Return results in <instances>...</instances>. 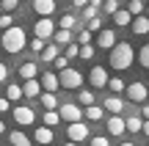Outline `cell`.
<instances>
[{
    "label": "cell",
    "mask_w": 149,
    "mask_h": 146,
    "mask_svg": "<svg viewBox=\"0 0 149 146\" xmlns=\"http://www.w3.org/2000/svg\"><path fill=\"white\" fill-rule=\"evenodd\" d=\"M14 121L22 124V127H31L33 121H36V116H33V110L28 108V105H17L14 108Z\"/></svg>",
    "instance_id": "obj_8"
},
{
    "label": "cell",
    "mask_w": 149,
    "mask_h": 146,
    "mask_svg": "<svg viewBox=\"0 0 149 146\" xmlns=\"http://www.w3.org/2000/svg\"><path fill=\"white\" fill-rule=\"evenodd\" d=\"M0 14H3V6H0Z\"/></svg>",
    "instance_id": "obj_54"
},
{
    "label": "cell",
    "mask_w": 149,
    "mask_h": 146,
    "mask_svg": "<svg viewBox=\"0 0 149 146\" xmlns=\"http://www.w3.org/2000/svg\"><path fill=\"white\" fill-rule=\"evenodd\" d=\"M77 58L91 61V58H94V47H91V44H80V55H77Z\"/></svg>",
    "instance_id": "obj_32"
},
{
    "label": "cell",
    "mask_w": 149,
    "mask_h": 146,
    "mask_svg": "<svg viewBox=\"0 0 149 146\" xmlns=\"http://www.w3.org/2000/svg\"><path fill=\"white\" fill-rule=\"evenodd\" d=\"M113 22H116L119 28H127L130 22H133V14H130L127 8H116L113 11Z\"/></svg>",
    "instance_id": "obj_19"
},
{
    "label": "cell",
    "mask_w": 149,
    "mask_h": 146,
    "mask_svg": "<svg viewBox=\"0 0 149 146\" xmlns=\"http://www.w3.org/2000/svg\"><path fill=\"white\" fill-rule=\"evenodd\" d=\"M88 30H97V33L102 30V19H100V17H91V19H88Z\"/></svg>",
    "instance_id": "obj_39"
},
{
    "label": "cell",
    "mask_w": 149,
    "mask_h": 146,
    "mask_svg": "<svg viewBox=\"0 0 149 146\" xmlns=\"http://www.w3.org/2000/svg\"><path fill=\"white\" fill-rule=\"evenodd\" d=\"M39 102L44 105V110H58V97H55V91H42L39 94Z\"/></svg>",
    "instance_id": "obj_16"
},
{
    "label": "cell",
    "mask_w": 149,
    "mask_h": 146,
    "mask_svg": "<svg viewBox=\"0 0 149 146\" xmlns=\"http://www.w3.org/2000/svg\"><path fill=\"white\" fill-rule=\"evenodd\" d=\"M97 11H100V8H94V6H86V8H83V17H86V19H91V17H97Z\"/></svg>",
    "instance_id": "obj_42"
},
{
    "label": "cell",
    "mask_w": 149,
    "mask_h": 146,
    "mask_svg": "<svg viewBox=\"0 0 149 146\" xmlns=\"http://www.w3.org/2000/svg\"><path fill=\"white\" fill-rule=\"evenodd\" d=\"M141 116H144V119H149V105H144V110H141Z\"/></svg>",
    "instance_id": "obj_49"
},
{
    "label": "cell",
    "mask_w": 149,
    "mask_h": 146,
    "mask_svg": "<svg viewBox=\"0 0 149 146\" xmlns=\"http://www.w3.org/2000/svg\"><path fill=\"white\" fill-rule=\"evenodd\" d=\"M66 138H69V141H74V143L86 141V138H88V124H86L83 119H80V121H72V124L66 127Z\"/></svg>",
    "instance_id": "obj_4"
},
{
    "label": "cell",
    "mask_w": 149,
    "mask_h": 146,
    "mask_svg": "<svg viewBox=\"0 0 149 146\" xmlns=\"http://www.w3.org/2000/svg\"><path fill=\"white\" fill-rule=\"evenodd\" d=\"M141 132H144V135H149V119H144V130H141Z\"/></svg>",
    "instance_id": "obj_48"
},
{
    "label": "cell",
    "mask_w": 149,
    "mask_h": 146,
    "mask_svg": "<svg viewBox=\"0 0 149 146\" xmlns=\"http://www.w3.org/2000/svg\"><path fill=\"white\" fill-rule=\"evenodd\" d=\"M31 50H33V53H42V50H44V39H31Z\"/></svg>",
    "instance_id": "obj_40"
},
{
    "label": "cell",
    "mask_w": 149,
    "mask_h": 146,
    "mask_svg": "<svg viewBox=\"0 0 149 146\" xmlns=\"http://www.w3.org/2000/svg\"><path fill=\"white\" fill-rule=\"evenodd\" d=\"M74 6H77V8H86V6H88V0H72Z\"/></svg>",
    "instance_id": "obj_46"
},
{
    "label": "cell",
    "mask_w": 149,
    "mask_h": 146,
    "mask_svg": "<svg viewBox=\"0 0 149 146\" xmlns=\"http://www.w3.org/2000/svg\"><path fill=\"white\" fill-rule=\"evenodd\" d=\"M77 44H91V30L88 28H83V30L77 33Z\"/></svg>",
    "instance_id": "obj_36"
},
{
    "label": "cell",
    "mask_w": 149,
    "mask_h": 146,
    "mask_svg": "<svg viewBox=\"0 0 149 146\" xmlns=\"http://www.w3.org/2000/svg\"><path fill=\"white\" fill-rule=\"evenodd\" d=\"M8 108H11V99H8V97H6V99L0 97V113H6V110H8Z\"/></svg>",
    "instance_id": "obj_44"
},
{
    "label": "cell",
    "mask_w": 149,
    "mask_h": 146,
    "mask_svg": "<svg viewBox=\"0 0 149 146\" xmlns=\"http://www.w3.org/2000/svg\"><path fill=\"white\" fill-rule=\"evenodd\" d=\"M8 141L14 143V146H33V141L25 135V132H19V130H17V132H11V135H8Z\"/></svg>",
    "instance_id": "obj_21"
},
{
    "label": "cell",
    "mask_w": 149,
    "mask_h": 146,
    "mask_svg": "<svg viewBox=\"0 0 149 146\" xmlns=\"http://www.w3.org/2000/svg\"><path fill=\"white\" fill-rule=\"evenodd\" d=\"M130 28H133V33H135V36H146V33H149V17H144V14L133 17Z\"/></svg>",
    "instance_id": "obj_11"
},
{
    "label": "cell",
    "mask_w": 149,
    "mask_h": 146,
    "mask_svg": "<svg viewBox=\"0 0 149 146\" xmlns=\"http://www.w3.org/2000/svg\"><path fill=\"white\" fill-rule=\"evenodd\" d=\"M108 88H111L113 94H122L127 86H124V80H122V77H111V80H108Z\"/></svg>",
    "instance_id": "obj_28"
},
{
    "label": "cell",
    "mask_w": 149,
    "mask_h": 146,
    "mask_svg": "<svg viewBox=\"0 0 149 146\" xmlns=\"http://www.w3.org/2000/svg\"><path fill=\"white\" fill-rule=\"evenodd\" d=\"M58 25H61V28H66V30H72V28L77 25V19H74L72 14H64V17H61V22H58Z\"/></svg>",
    "instance_id": "obj_33"
},
{
    "label": "cell",
    "mask_w": 149,
    "mask_h": 146,
    "mask_svg": "<svg viewBox=\"0 0 149 146\" xmlns=\"http://www.w3.org/2000/svg\"><path fill=\"white\" fill-rule=\"evenodd\" d=\"M58 113H61V121H66V124H72V121H80V119H83V110H80L77 105H72V102L58 105Z\"/></svg>",
    "instance_id": "obj_5"
},
{
    "label": "cell",
    "mask_w": 149,
    "mask_h": 146,
    "mask_svg": "<svg viewBox=\"0 0 149 146\" xmlns=\"http://www.w3.org/2000/svg\"><path fill=\"white\" fill-rule=\"evenodd\" d=\"M58 44H47V47H44L42 50V61H55V58H58Z\"/></svg>",
    "instance_id": "obj_25"
},
{
    "label": "cell",
    "mask_w": 149,
    "mask_h": 146,
    "mask_svg": "<svg viewBox=\"0 0 149 146\" xmlns=\"http://www.w3.org/2000/svg\"><path fill=\"white\" fill-rule=\"evenodd\" d=\"M0 143H3V138H0Z\"/></svg>",
    "instance_id": "obj_55"
},
{
    "label": "cell",
    "mask_w": 149,
    "mask_h": 146,
    "mask_svg": "<svg viewBox=\"0 0 149 146\" xmlns=\"http://www.w3.org/2000/svg\"><path fill=\"white\" fill-rule=\"evenodd\" d=\"M138 61H141L144 69H149V44H144V47L138 50Z\"/></svg>",
    "instance_id": "obj_31"
},
{
    "label": "cell",
    "mask_w": 149,
    "mask_h": 146,
    "mask_svg": "<svg viewBox=\"0 0 149 146\" xmlns=\"http://www.w3.org/2000/svg\"><path fill=\"white\" fill-rule=\"evenodd\" d=\"M105 110L108 113H122L124 110V99H119L116 94H111V97L105 99Z\"/></svg>",
    "instance_id": "obj_18"
},
{
    "label": "cell",
    "mask_w": 149,
    "mask_h": 146,
    "mask_svg": "<svg viewBox=\"0 0 149 146\" xmlns=\"http://www.w3.org/2000/svg\"><path fill=\"white\" fill-rule=\"evenodd\" d=\"M97 44H100L102 50H111L113 44H116V33H113L111 28H102V30H100V36H97Z\"/></svg>",
    "instance_id": "obj_13"
},
{
    "label": "cell",
    "mask_w": 149,
    "mask_h": 146,
    "mask_svg": "<svg viewBox=\"0 0 149 146\" xmlns=\"http://www.w3.org/2000/svg\"><path fill=\"white\" fill-rule=\"evenodd\" d=\"M36 75H39V69H36L33 61H25V64L19 66V77L22 80H31V77H36Z\"/></svg>",
    "instance_id": "obj_20"
},
{
    "label": "cell",
    "mask_w": 149,
    "mask_h": 146,
    "mask_svg": "<svg viewBox=\"0 0 149 146\" xmlns=\"http://www.w3.org/2000/svg\"><path fill=\"white\" fill-rule=\"evenodd\" d=\"M14 25V17L8 14V11H6V14H0V30H6V28H11Z\"/></svg>",
    "instance_id": "obj_34"
},
{
    "label": "cell",
    "mask_w": 149,
    "mask_h": 146,
    "mask_svg": "<svg viewBox=\"0 0 149 146\" xmlns=\"http://www.w3.org/2000/svg\"><path fill=\"white\" fill-rule=\"evenodd\" d=\"M102 3L105 0H88V6H94V8H102Z\"/></svg>",
    "instance_id": "obj_47"
},
{
    "label": "cell",
    "mask_w": 149,
    "mask_h": 146,
    "mask_svg": "<svg viewBox=\"0 0 149 146\" xmlns=\"http://www.w3.org/2000/svg\"><path fill=\"white\" fill-rule=\"evenodd\" d=\"M6 97H8V99H22V86H17V83H11V86L6 88Z\"/></svg>",
    "instance_id": "obj_29"
},
{
    "label": "cell",
    "mask_w": 149,
    "mask_h": 146,
    "mask_svg": "<svg viewBox=\"0 0 149 146\" xmlns=\"http://www.w3.org/2000/svg\"><path fill=\"white\" fill-rule=\"evenodd\" d=\"M133 58H135V53H133V44L130 42H116L111 47V66L113 69H119V72H124V69H130L133 66Z\"/></svg>",
    "instance_id": "obj_1"
},
{
    "label": "cell",
    "mask_w": 149,
    "mask_h": 146,
    "mask_svg": "<svg viewBox=\"0 0 149 146\" xmlns=\"http://www.w3.org/2000/svg\"><path fill=\"white\" fill-rule=\"evenodd\" d=\"M102 116H105V110H102L100 105H88V108H86V119L88 121H102Z\"/></svg>",
    "instance_id": "obj_22"
},
{
    "label": "cell",
    "mask_w": 149,
    "mask_h": 146,
    "mask_svg": "<svg viewBox=\"0 0 149 146\" xmlns=\"http://www.w3.org/2000/svg\"><path fill=\"white\" fill-rule=\"evenodd\" d=\"M119 146H135V143H119Z\"/></svg>",
    "instance_id": "obj_52"
},
{
    "label": "cell",
    "mask_w": 149,
    "mask_h": 146,
    "mask_svg": "<svg viewBox=\"0 0 149 146\" xmlns=\"http://www.w3.org/2000/svg\"><path fill=\"white\" fill-rule=\"evenodd\" d=\"M3 130H6V124H3V119H0V135H3Z\"/></svg>",
    "instance_id": "obj_50"
},
{
    "label": "cell",
    "mask_w": 149,
    "mask_h": 146,
    "mask_svg": "<svg viewBox=\"0 0 149 146\" xmlns=\"http://www.w3.org/2000/svg\"><path fill=\"white\" fill-rule=\"evenodd\" d=\"M64 146H77V143H74V141H66V143H64Z\"/></svg>",
    "instance_id": "obj_51"
},
{
    "label": "cell",
    "mask_w": 149,
    "mask_h": 146,
    "mask_svg": "<svg viewBox=\"0 0 149 146\" xmlns=\"http://www.w3.org/2000/svg\"><path fill=\"white\" fill-rule=\"evenodd\" d=\"M33 33H36L39 39H44V42H47V39H53V33H55L53 19H50V17H42V19L36 22V28H33Z\"/></svg>",
    "instance_id": "obj_7"
},
{
    "label": "cell",
    "mask_w": 149,
    "mask_h": 146,
    "mask_svg": "<svg viewBox=\"0 0 149 146\" xmlns=\"http://www.w3.org/2000/svg\"><path fill=\"white\" fill-rule=\"evenodd\" d=\"M144 14H146V17H149V6H146V11H144Z\"/></svg>",
    "instance_id": "obj_53"
},
{
    "label": "cell",
    "mask_w": 149,
    "mask_h": 146,
    "mask_svg": "<svg viewBox=\"0 0 149 146\" xmlns=\"http://www.w3.org/2000/svg\"><path fill=\"white\" fill-rule=\"evenodd\" d=\"M124 94H127V99H133V102H146L149 88L144 86V83H130V86L124 88Z\"/></svg>",
    "instance_id": "obj_6"
},
{
    "label": "cell",
    "mask_w": 149,
    "mask_h": 146,
    "mask_svg": "<svg viewBox=\"0 0 149 146\" xmlns=\"http://www.w3.org/2000/svg\"><path fill=\"white\" fill-rule=\"evenodd\" d=\"M64 55H66V58H77V55H80V44H72V42H69Z\"/></svg>",
    "instance_id": "obj_35"
},
{
    "label": "cell",
    "mask_w": 149,
    "mask_h": 146,
    "mask_svg": "<svg viewBox=\"0 0 149 146\" xmlns=\"http://www.w3.org/2000/svg\"><path fill=\"white\" fill-rule=\"evenodd\" d=\"M44 124L47 127H58L61 124V113L58 110H44Z\"/></svg>",
    "instance_id": "obj_23"
},
{
    "label": "cell",
    "mask_w": 149,
    "mask_h": 146,
    "mask_svg": "<svg viewBox=\"0 0 149 146\" xmlns=\"http://www.w3.org/2000/svg\"><path fill=\"white\" fill-rule=\"evenodd\" d=\"M116 8H119L116 0H105V3H102V11H105V14H111V17H113V11H116Z\"/></svg>",
    "instance_id": "obj_37"
},
{
    "label": "cell",
    "mask_w": 149,
    "mask_h": 146,
    "mask_svg": "<svg viewBox=\"0 0 149 146\" xmlns=\"http://www.w3.org/2000/svg\"><path fill=\"white\" fill-rule=\"evenodd\" d=\"M105 127H108V132H111L113 138H119L122 132H127V121H124L119 113H111V119L105 121Z\"/></svg>",
    "instance_id": "obj_9"
},
{
    "label": "cell",
    "mask_w": 149,
    "mask_h": 146,
    "mask_svg": "<svg viewBox=\"0 0 149 146\" xmlns=\"http://www.w3.org/2000/svg\"><path fill=\"white\" fill-rule=\"evenodd\" d=\"M0 6H3V11H14L17 6H19V0H3Z\"/></svg>",
    "instance_id": "obj_41"
},
{
    "label": "cell",
    "mask_w": 149,
    "mask_h": 146,
    "mask_svg": "<svg viewBox=\"0 0 149 146\" xmlns=\"http://www.w3.org/2000/svg\"><path fill=\"white\" fill-rule=\"evenodd\" d=\"M6 77H8V69H6V64L0 61V83H6Z\"/></svg>",
    "instance_id": "obj_45"
},
{
    "label": "cell",
    "mask_w": 149,
    "mask_h": 146,
    "mask_svg": "<svg viewBox=\"0 0 149 146\" xmlns=\"http://www.w3.org/2000/svg\"><path fill=\"white\" fill-rule=\"evenodd\" d=\"M58 80H61V88H66V91H74V88L83 86V75L77 69H69V66L58 72Z\"/></svg>",
    "instance_id": "obj_3"
},
{
    "label": "cell",
    "mask_w": 149,
    "mask_h": 146,
    "mask_svg": "<svg viewBox=\"0 0 149 146\" xmlns=\"http://www.w3.org/2000/svg\"><path fill=\"white\" fill-rule=\"evenodd\" d=\"M91 146H111V143H108V138L97 135V138H91Z\"/></svg>",
    "instance_id": "obj_43"
},
{
    "label": "cell",
    "mask_w": 149,
    "mask_h": 146,
    "mask_svg": "<svg viewBox=\"0 0 149 146\" xmlns=\"http://www.w3.org/2000/svg\"><path fill=\"white\" fill-rule=\"evenodd\" d=\"M53 64H55V69L61 72V69H66V66H69V58H66V55H58V58H55Z\"/></svg>",
    "instance_id": "obj_38"
},
{
    "label": "cell",
    "mask_w": 149,
    "mask_h": 146,
    "mask_svg": "<svg viewBox=\"0 0 149 146\" xmlns=\"http://www.w3.org/2000/svg\"><path fill=\"white\" fill-rule=\"evenodd\" d=\"M108 80H111V77H108V69H105V66H94L91 75H88V83H91L94 88H105Z\"/></svg>",
    "instance_id": "obj_10"
},
{
    "label": "cell",
    "mask_w": 149,
    "mask_h": 146,
    "mask_svg": "<svg viewBox=\"0 0 149 146\" xmlns=\"http://www.w3.org/2000/svg\"><path fill=\"white\" fill-rule=\"evenodd\" d=\"M3 50L11 53V55L22 53V50H25V28H19V25L6 28L3 30Z\"/></svg>",
    "instance_id": "obj_2"
},
{
    "label": "cell",
    "mask_w": 149,
    "mask_h": 146,
    "mask_svg": "<svg viewBox=\"0 0 149 146\" xmlns=\"http://www.w3.org/2000/svg\"><path fill=\"white\" fill-rule=\"evenodd\" d=\"M33 141H36V143H42V146H50V143H53V127H47V124H44V127H39V130H36V135H33Z\"/></svg>",
    "instance_id": "obj_17"
},
{
    "label": "cell",
    "mask_w": 149,
    "mask_h": 146,
    "mask_svg": "<svg viewBox=\"0 0 149 146\" xmlns=\"http://www.w3.org/2000/svg\"><path fill=\"white\" fill-rule=\"evenodd\" d=\"M77 102L88 108V105H94V94H91V91H86V88H83V91L77 94Z\"/></svg>",
    "instance_id": "obj_30"
},
{
    "label": "cell",
    "mask_w": 149,
    "mask_h": 146,
    "mask_svg": "<svg viewBox=\"0 0 149 146\" xmlns=\"http://www.w3.org/2000/svg\"><path fill=\"white\" fill-rule=\"evenodd\" d=\"M39 94H42V83H39L36 77L25 80V86H22V97H28V99H36Z\"/></svg>",
    "instance_id": "obj_14"
},
{
    "label": "cell",
    "mask_w": 149,
    "mask_h": 146,
    "mask_svg": "<svg viewBox=\"0 0 149 146\" xmlns=\"http://www.w3.org/2000/svg\"><path fill=\"white\" fill-rule=\"evenodd\" d=\"M124 121H127V130L130 132H141V130H144V116H141V119H138V116H130V119H124Z\"/></svg>",
    "instance_id": "obj_24"
},
{
    "label": "cell",
    "mask_w": 149,
    "mask_h": 146,
    "mask_svg": "<svg viewBox=\"0 0 149 146\" xmlns=\"http://www.w3.org/2000/svg\"><path fill=\"white\" fill-rule=\"evenodd\" d=\"M39 83H42V88H44V91H58V88H61L58 75H53V72H44V75L39 77Z\"/></svg>",
    "instance_id": "obj_12"
},
{
    "label": "cell",
    "mask_w": 149,
    "mask_h": 146,
    "mask_svg": "<svg viewBox=\"0 0 149 146\" xmlns=\"http://www.w3.org/2000/svg\"><path fill=\"white\" fill-rule=\"evenodd\" d=\"M33 11L39 17H50L55 11V0H33Z\"/></svg>",
    "instance_id": "obj_15"
},
{
    "label": "cell",
    "mask_w": 149,
    "mask_h": 146,
    "mask_svg": "<svg viewBox=\"0 0 149 146\" xmlns=\"http://www.w3.org/2000/svg\"><path fill=\"white\" fill-rule=\"evenodd\" d=\"M127 11L133 17H138V14H144V11H146V6L141 3V0H130V3H127Z\"/></svg>",
    "instance_id": "obj_27"
},
{
    "label": "cell",
    "mask_w": 149,
    "mask_h": 146,
    "mask_svg": "<svg viewBox=\"0 0 149 146\" xmlns=\"http://www.w3.org/2000/svg\"><path fill=\"white\" fill-rule=\"evenodd\" d=\"M53 39H55V44H69V42H72V33L66 30V28H61V30L53 33Z\"/></svg>",
    "instance_id": "obj_26"
}]
</instances>
